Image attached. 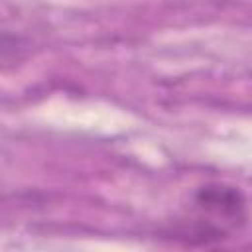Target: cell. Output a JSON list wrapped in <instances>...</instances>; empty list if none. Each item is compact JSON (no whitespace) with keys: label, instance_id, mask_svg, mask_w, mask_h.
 <instances>
[{"label":"cell","instance_id":"6da1fadb","mask_svg":"<svg viewBox=\"0 0 252 252\" xmlns=\"http://www.w3.org/2000/svg\"><path fill=\"white\" fill-rule=\"evenodd\" d=\"M246 220V197L228 183H205L193 193V217L181 220L171 234L189 244L220 242Z\"/></svg>","mask_w":252,"mask_h":252}]
</instances>
